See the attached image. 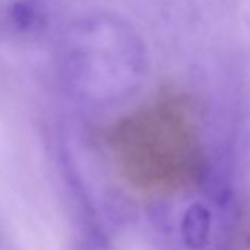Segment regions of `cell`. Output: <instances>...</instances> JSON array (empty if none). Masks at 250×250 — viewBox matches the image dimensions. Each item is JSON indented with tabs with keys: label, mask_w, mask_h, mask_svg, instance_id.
<instances>
[{
	"label": "cell",
	"mask_w": 250,
	"mask_h": 250,
	"mask_svg": "<svg viewBox=\"0 0 250 250\" xmlns=\"http://www.w3.org/2000/svg\"><path fill=\"white\" fill-rule=\"evenodd\" d=\"M210 231V212L200 203H193L184 213L181 234L190 250H200L208 244Z\"/></svg>",
	"instance_id": "obj_1"
}]
</instances>
